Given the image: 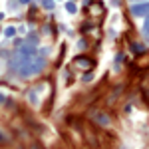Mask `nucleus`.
<instances>
[{
	"mask_svg": "<svg viewBox=\"0 0 149 149\" xmlns=\"http://www.w3.org/2000/svg\"><path fill=\"white\" fill-rule=\"evenodd\" d=\"M46 66V58L44 56H38V58H32L24 68H20V76L22 78H28V76H34V74H40Z\"/></svg>",
	"mask_w": 149,
	"mask_h": 149,
	"instance_id": "obj_1",
	"label": "nucleus"
},
{
	"mask_svg": "<svg viewBox=\"0 0 149 149\" xmlns=\"http://www.w3.org/2000/svg\"><path fill=\"white\" fill-rule=\"evenodd\" d=\"M129 12H131V16H135V18H145V16L149 14V0L147 2L131 4V6H129Z\"/></svg>",
	"mask_w": 149,
	"mask_h": 149,
	"instance_id": "obj_2",
	"label": "nucleus"
},
{
	"mask_svg": "<svg viewBox=\"0 0 149 149\" xmlns=\"http://www.w3.org/2000/svg\"><path fill=\"white\" fill-rule=\"evenodd\" d=\"M92 119H93V123H95L97 127H109L111 125V117H109L107 113H103V111H93Z\"/></svg>",
	"mask_w": 149,
	"mask_h": 149,
	"instance_id": "obj_3",
	"label": "nucleus"
},
{
	"mask_svg": "<svg viewBox=\"0 0 149 149\" xmlns=\"http://www.w3.org/2000/svg\"><path fill=\"white\" fill-rule=\"evenodd\" d=\"M76 66H80V68H92L93 60H88L86 56H80V58H76Z\"/></svg>",
	"mask_w": 149,
	"mask_h": 149,
	"instance_id": "obj_4",
	"label": "nucleus"
},
{
	"mask_svg": "<svg viewBox=\"0 0 149 149\" xmlns=\"http://www.w3.org/2000/svg\"><path fill=\"white\" fill-rule=\"evenodd\" d=\"M129 48H131V52H133V54H145V52H147V48L143 46V44H137V42H131Z\"/></svg>",
	"mask_w": 149,
	"mask_h": 149,
	"instance_id": "obj_5",
	"label": "nucleus"
},
{
	"mask_svg": "<svg viewBox=\"0 0 149 149\" xmlns=\"http://www.w3.org/2000/svg\"><path fill=\"white\" fill-rule=\"evenodd\" d=\"M40 2H42V8L44 10H54V6H56L54 0H40Z\"/></svg>",
	"mask_w": 149,
	"mask_h": 149,
	"instance_id": "obj_6",
	"label": "nucleus"
},
{
	"mask_svg": "<svg viewBox=\"0 0 149 149\" xmlns=\"http://www.w3.org/2000/svg\"><path fill=\"white\" fill-rule=\"evenodd\" d=\"M66 10H68L70 14H76L78 8H76V4H74V2H66Z\"/></svg>",
	"mask_w": 149,
	"mask_h": 149,
	"instance_id": "obj_7",
	"label": "nucleus"
},
{
	"mask_svg": "<svg viewBox=\"0 0 149 149\" xmlns=\"http://www.w3.org/2000/svg\"><path fill=\"white\" fill-rule=\"evenodd\" d=\"M14 34H16V28H14V26H8V28L4 30V36H6V38H12Z\"/></svg>",
	"mask_w": 149,
	"mask_h": 149,
	"instance_id": "obj_8",
	"label": "nucleus"
},
{
	"mask_svg": "<svg viewBox=\"0 0 149 149\" xmlns=\"http://www.w3.org/2000/svg\"><path fill=\"white\" fill-rule=\"evenodd\" d=\"M143 34L149 38V14L145 16V22H143Z\"/></svg>",
	"mask_w": 149,
	"mask_h": 149,
	"instance_id": "obj_9",
	"label": "nucleus"
},
{
	"mask_svg": "<svg viewBox=\"0 0 149 149\" xmlns=\"http://www.w3.org/2000/svg\"><path fill=\"white\" fill-rule=\"evenodd\" d=\"M8 141H10V137H8L4 131H0V143H8Z\"/></svg>",
	"mask_w": 149,
	"mask_h": 149,
	"instance_id": "obj_10",
	"label": "nucleus"
},
{
	"mask_svg": "<svg viewBox=\"0 0 149 149\" xmlns=\"http://www.w3.org/2000/svg\"><path fill=\"white\" fill-rule=\"evenodd\" d=\"M143 100H145V103L149 105V88H145V90H143Z\"/></svg>",
	"mask_w": 149,
	"mask_h": 149,
	"instance_id": "obj_11",
	"label": "nucleus"
},
{
	"mask_svg": "<svg viewBox=\"0 0 149 149\" xmlns=\"http://www.w3.org/2000/svg\"><path fill=\"white\" fill-rule=\"evenodd\" d=\"M86 46H88V40H80V44H78V48L81 50V48H86Z\"/></svg>",
	"mask_w": 149,
	"mask_h": 149,
	"instance_id": "obj_12",
	"label": "nucleus"
},
{
	"mask_svg": "<svg viewBox=\"0 0 149 149\" xmlns=\"http://www.w3.org/2000/svg\"><path fill=\"white\" fill-rule=\"evenodd\" d=\"M20 4H30V0H18Z\"/></svg>",
	"mask_w": 149,
	"mask_h": 149,
	"instance_id": "obj_13",
	"label": "nucleus"
},
{
	"mask_svg": "<svg viewBox=\"0 0 149 149\" xmlns=\"http://www.w3.org/2000/svg\"><path fill=\"white\" fill-rule=\"evenodd\" d=\"M2 102H6V97H4V95L0 93V103H2Z\"/></svg>",
	"mask_w": 149,
	"mask_h": 149,
	"instance_id": "obj_14",
	"label": "nucleus"
},
{
	"mask_svg": "<svg viewBox=\"0 0 149 149\" xmlns=\"http://www.w3.org/2000/svg\"><path fill=\"white\" fill-rule=\"evenodd\" d=\"M2 18H4V14H0V20H2Z\"/></svg>",
	"mask_w": 149,
	"mask_h": 149,
	"instance_id": "obj_15",
	"label": "nucleus"
},
{
	"mask_svg": "<svg viewBox=\"0 0 149 149\" xmlns=\"http://www.w3.org/2000/svg\"><path fill=\"white\" fill-rule=\"evenodd\" d=\"M139 2H147V0H139Z\"/></svg>",
	"mask_w": 149,
	"mask_h": 149,
	"instance_id": "obj_16",
	"label": "nucleus"
}]
</instances>
